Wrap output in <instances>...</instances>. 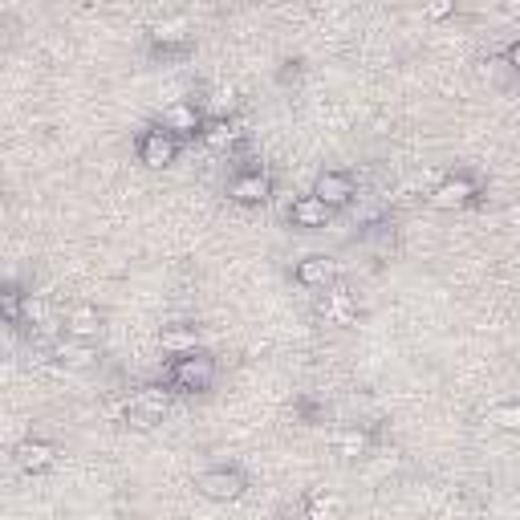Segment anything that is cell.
<instances>
[{"label":"cell","instance_id":"obj_1","mask_svg":"<svg viewBox=\"0 0 520 520\" xmlns=\"http://www.w3.org/2000/svg\"><path fill=\"white\" fill-rule=\"evenodd\" d=\"M167 386L179 395H208L216 386V358L208 350H187L167 362Z\"/></svg>","mask_w":520,"mask_h":520},{"label":"cell","instance_id":"obj_2","mask_svg":"<svg viewBox=\"0 0 520 520\" xmlns=\"http://www.w3.org/2000/svg\"><path fill=\"white\" fill-rule=\"evenodd\" d=\"M167 415H171V390L167 386H143L122 407V419L135 431H155Z\"/></svg>","mask_w":520,"mask_h":520},{"label":"cell","instance_id":"obj_3","mask_svg":"<svg viewBox=\"0 0 520 520\" xmlns=\"http://www.w3.org/2000/svg\"><path fill=\"white\" fill-rule=\"evenodd\" d=\"M179 147H183V139H175L171 130H163L159 122H155V126H147L143 135H139V143H135L139 163H143V167H151V171L171 167V163L179 159Z\"/></svg>","mask_w":520,"mask_h":520},{"label":"cell","instance_id":"obj_4","mask_svg":"<svg viewBox=\"0 0 520 520\" xmlns=\"http://www.w3.org/2000/svg\"><path fill=\"white\" fill-rule=\"evenodd\" d=\"M147 45H151V53H155V57H163V61L183 57V53H191V29H187V21H183V17L155 21V25L147 29Z\"/></svg>","mask_w":520,"mask_h":520},{"label":"cell","instance_id":"obj_5","mask_svg":"<svg viewBox=\"0 0 520 520\" xmlns=\"http://www.w3.org/2000/svg\"><path fill=\"white\" fill-rule=\"evenodd\" d=\"M195 488H200V496L216 500V504H228V500H240L248 492V476L240 468H208L195 476Z\"/></svg>","mask_w":520,"mask_h":520},{"label":"cell","instance_id":"obj_6","mask_svg":"<svg viewBox=\"0 0 520 520\" xmlns=\"http://www.w3.org/2000/svg\"><path fill=\"white\" fill-rule=\"evenodd\" d=\"M480 195V187H476V179L468 175V171H455V175H447L443 183H435V191H431V208H439V212H455V208H468L472 200Z\"/></svg>","mask_w":520,"mask_h":520},{"label":"cell","instance_id":"obj_7","mask_svg":"<svg viewBox=\"0 0 520 520\" xmlns=\"http://www.w3.org/2000/svg\"><path fill=\"white\" fill-rule=\"evenodd\" d=\"M269 195H273V175H269L265 167H244V171L232 175V183H228V200H236V204H244V208L265 204Z\"/></svg>","mask_w":520,"mask_h":520},{"label":"cell","instance_id":"obj_8","mask_svg":"<svg viewBox=\"0 0 520 520\" xmlns=\"http://www.w3.org/2000/svg\"><path fill=\"white\" fill-rule=\"evenodd\" d=\"M313 195H317L321 204H330L334 212H342V208H350V204H354L358 183H354V175H350V171H321V175L313 179Z\"/></svg>","mask_w":520,"mask_h":520},{"label":"cell","instance_id":"obj_9","mask_svg":"<svg viewBox=\"0 0 520 520\" xmlns=\"http://www.w3.org/2000/svg\"><path fill=\"white\" fill-rule=\"evenodd\" d=\"M159 126H163V130H171L175 139H195V135H204L208 118H204V110L195 106V102H171V106L163 110Z\"/></svg>","mask_w":520,"mask_h":520},{"label":"cell","instance_id":"obj_10","mask_svg":"<svg viewBox=\"0 0 520 520\" xmlns=\"http://www.w3.org/2000/svg\"><path fill=\"white\" fill-rule=\"evenodd\" d=\"M289 224L297 232H321V228H330L334 224V208L330 204H321L317 195H297V200L289 204Z\"/></svg>","mask_w":520,"mask_h":520},{"label":"cell","instance_id":"obj_11","mask_svg":"<svg viewBox=\"0 0 520 520\" xmlns=\"http://www.w3.org/2000/svg\"><path fill=\"white\" fill-rule=\"evenodd\" d=\"M293 281L301 289H309V293H325V289H334V281H338V265L330 256H305V260H297Z\"/></svg>","mask_w":520,"mask_h":520},{"label":"cell","instance_id":"obj_12","mask_svg":"<svg viewBox=\"0 0 520 520\" xmlns=\"http://www.w3.org/2000/svg\"><path fill=\"white\" fill-rule=\"evenodd\" d=\"M13 464L21 468V472H29V476H41V472H49L53 464H57V447L49 443V439H21L17 447H13Z\"/></svg>","mask_w":520,"mask_h":520},{"label":"cell","instance_id":"obj_13","mask_svg":"<svg viewBox=\"0 0 520 520\" xmlns=\"http://www.w3.org/2000/svg\"><path fill=\"white\" fill-rule=\"evenodd\" d=\"M317 313L330 321V325H358V301H354V293L342 289V285L325 289V293L317 297Z\"/></svg>","mask_w":520,"mask_h":520},{"label":"cell","instance_id":"obj_14","mask_svg":"<svg viewBox=\"0 0 520 520\" xmlns=\"http://www.w3.org/2000/svg\"><path fill=\"white\" fill-rule=\"evenodd\" d=\"M49 354H53L65 370H86V366L98 362V346H94V342H82V338H70V334H61Z\"/></svg>","mask_w":520,"mask_h":520},{"label":"cell","instance_id":"obj_15","mask_svg":"<svg viewBox=\"0 0 520 520\" xmlns=\"http://www.w3.org/2000/svg\"><path fill=\"white\" fill-rule=\"evenodd\" d=\"M102 309L98 305H74L70 313H65V334L70 338H82V342H94L102 334Z\"/></svg>","mask_w":520,"mask_h":520},{"label":"cell","instance_id":"obj_16","mask_svg":"<svg viewBox=\"0 0 520 520\" xmlns=\"http://www.w3.org/2000/svg\"><path fill=\"white\" fill-rule=\"evenodd\" d=\"M342 512H346V500L338 492H325V488H313L301 500V516L305 520H338Z\"/></svg>","mask_w":520,"mask_h":520},{"label":"cell","instance_id":"obj_17","mask_svg":"<svg viewBox=\"0 0 520 520\" xmlns=\"http://www.w3.org/2000/svg\"><path fill=\"white\" fill-rule=\"evenodd\" d=\"M334 455H342V460H366L370 447H374V435L366 427H342L334 439H330Z\"/></svg>","mask_w":520,"mask_h":520},{"label":"cell","instance_id":"obj_18","mask_svg":"<svg viewBox=\"0 0 520 520\" xmlns=\"http://www.w3.org/2000/svg\"><path fill=\"white\" fill-rule=\"evenodd\" d=\"M200 139H204V147L232 155V151L240 147V130H236L232 118H208V126H204V135H200Z\"/></svg>","mask_w":520,"mask_h":520},{"label":"cell","instance_id":"obj_19","mask_svg":"<svg viewBox=\"0 0 520 520\" xmlns=\"http://www.w3.org/2000/svg\"><path fill=\"white\" fill-rule=\"evenodd\" d=\"M362 244L374 252V256H390V248H395V224L390 220H374L362 228Z\"/></svg>","mask_w":520,"mask_h":520},{"label":"cell","instance_id":"obj_20","mask_svg":"<svg viewBox=\"0 0 520 520\" xmlns=\"http://www.w3.org/2000/svg\"><path fill=\"white\" fill-rule=\"evenodd\" d=\"M0 317H5V325H13V330H21V317H25V293L17 281H9L5 289H0Z\"/></svg>","mask_w":520,"mask_h":520},{"label":"cell","instance_id":"obj_21","mask_svg":"<svg viewBox=\"0 0 520 520\" xmlns=\"http://www.w3.org/2000/svg\"><path fill=\"white\" fill-rule=\"evenodd\" d=\"M488 427L508 431V435H520V399H504V403L488 407Z\"/></svg>","mask_w":520,"mask_h":520},{"label":"cell","instance_id":"obj_22","mask_svg":"<svg viewBox=\"0 0 520 520\" xmlns=\"http://www.w3.org/2000/svg\"><path fill=\"white\" fill-rule=\"evenodd\" d=\"M163 350L175 358V354H187V350H200V338H195L191 325H167L163 330Z\"/></svg>","mask_w":520,"mask_h":520},{"label":"cell","instance_id":"obj_23","mask_svg":"<svg viewBox=\"0 0 520 520\" xmlns=\"http://www.w3.org/2000/svg\"><path fill=\"white\" fill-rule=\"evenodd\" d=\"M25 330H41V325H49V305L41 293H25V317H21Z\"/></svg>","mask_w":520,"mask_h":520},{"label":"cell","instance_id":"obj_24","mask_svg":"<svg viewBox=\"0 0 520 520\" xmlns=\"http://www.w3.org/2000/svg\"><path fill=\"white\" fill-rule=\"evenodd\" d=\"M301 74H305V61H301V57H285V61H281V70H277V86L289 90V86L301 82Z\"/></svg>","mask_w":520,"mask_h":520},{"label":"cell","instance_id":"obj_25","mask_svg":"<svg viewBox=\"0 0 520 520\" xmlns=\"http://www.w3.org/2000/svg\"><path fill=\"white\" fill-rule=\"evenodd\" d=\"M208 102H212V110H216L212 118H228V110L236 106V86H216Z\"/></svg>","mask_w":520,"mask_h":520},{"label":"cell","instance_id":"obj_26","mask_svg":"<svg viewBox=\"0 0 520 520\" xmlns=\"http://www.w3.org/2000/svg\"><path fill=\"white\" fill-rule=\"evenodd\" d=\"M297 415H301L305 423H325V419H330V407H325L321 399H301V403H297Z\"/></svg>","mask_w":520,"mask_h":520},{"label":"cell","instance_id":"obj_27","mask_svg":"<svg viewBox=\"0 0 520 520\" xmlns=\"http://www.w3.org/2000/svg\"><path fill=\"white\" fill-rule=\"evenodd\" d=\"M504 61L512 65V70H520V37H516V41H512V45L504 49Z\"/></svg>","mask_w":520,"mask_h":520}]
</instances>
